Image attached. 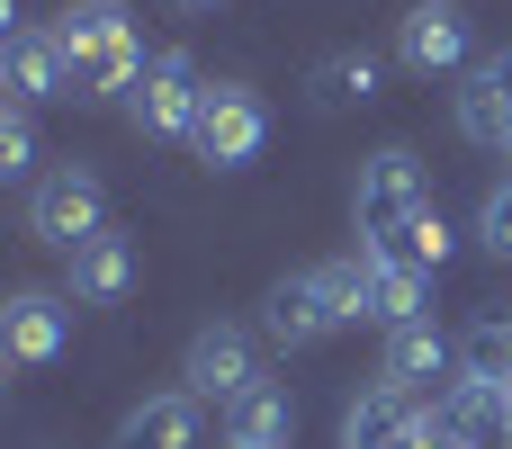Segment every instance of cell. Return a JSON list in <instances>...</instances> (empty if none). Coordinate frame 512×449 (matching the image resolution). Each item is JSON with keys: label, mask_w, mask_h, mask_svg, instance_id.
<instances>
[{"label": "cell", "mask_w": 512, "mask_h": 449, "mask_svg": "<svg viewBox=\"0 0 512 449\" xmlns=\"http://www.w3.org/2000/svg\"><path fill=\"white\" fill-rule=\"evenodd\" d=\"M54 45L72 63V99H90V108L99 99H135V81L153 72L126 0H72V9H54Z\"/></svg>", "instance_id": "obj_1"}, {"label": "cell", "mask_w": 512, "mask_h": 449, "mask_svg": "<svg viewBox=\"0 0 512 449\" xmlns=\"http://www.w3.org/2000/svg\"><path fill=\"white\" fill-rule=\"evenodd\" d=\"M414 216H432V180L405 144H378L351 180V225H360V252H387Z\"/></svg>", "instance_id": "obj_2"}, {"label": "cell", "mask_w": 512, "mask_h": 449, "mask_svg": "<svg viewBox=\"0 0 512 449\" xmlns=\"http://www.w3.org/2000/svg\"><path fill=\"white\" fill-rule=\"evenodd\" d=\"M27 234L45 243V252H81L90 234H108V189H99V171H81V162H63V171H45L36 189H27Z\"/></svg>", "instance_id": "obj_3"}, {"label": "cell", "mask_w": 512, "mask_h": 449, "mask_svg": "<svg viewBox=\"0 0 512 449\" xmlns=\"http://www.w3.org/2000/svg\"><path fill=\"white\" fill-rule=\"evenodd\" d=\"M261 144H270L261 90H252V81H207V108H198V126H189V153H198L207 171H243V162H261Z\"/></svg>", "instance_id": "obj_4"}, {"label": "cell", "mask_w": 512, "mask_h": 449, "mask_svg": "<svg viewBox=\"0 0 512 449\" xmlns=\"http://www.w3.org/2000/svg\"><path fill=\"white\" fill-rule=\"evenodd\" d=\"M198 108H207V72H198L180 45H171V54H153V72H144V81H135V99H126L135 135H153V144H189Z\"/></svg>", "instance_id": "obj_5"}, {"label": "cell", "mask_w": 512, "mask_h": 449, "mask_svg": "<svg viewBox=\"0 0 512 449\" xmlns=\"http://www.w3.org/2000/svg\"><path fill=\"white\" fill-rule=\"evenodd\" d=\"M180 387L207 396V405L252 396V387H261V351H252V333H243V324H198V333H189V360H180Z\"/></svg>", "instance_id": "obj_6"}, {"label": "cell", "mask_w": 512, "mask_h": 449, "mask_svg": "<svg viewBox=\"0 0 512 449\" xmlns=\"http://www.w3.org/2000/svg\"><path fill=\"white\" fill-rule=\"evenodd\" d=\"M378 378H387V387H405V396H441V387L459 378V333H441L432 315H405V324H387Z\"/></svg>", "instance_id": "obj_7"}, {"label": "cell", "mask_w": 512, "mask_h": 449, "mask_svg": "<svg viewBox=\"0 0 512 449\" xmlns=\"http://www.w3.org/2000/svg\"><path fill=\"white\" fill-rule=\"evenodd\" d=\"M396 63L405 72H468L477 54H468V9L459 0H414L405 18H396Z\"/></svg>", "instance_id": "obj_8"}, {"label": "cell", "mask_w": 512, "mask_h": 449, "mask_svg": "<svg viewBox=\"0 0 512 449\" xmlns=\"http://www.w3.org/2000/svg\"><path fill=\"white\" fill-rule=\"evenodd\" d=\"M0 342L18 369H54L72 351V288H18L9 315H0Z\"/></svg>", "instance_id": "obj_9"}, {"label": "cell", "mask_w": 512, "mask_h": 449, "mask_svg": "<svg viewBox=\"0 0 512 449\" xmlns=\"http://www.w3.org/2000/svg\"><path fill=\"white\" fill-rule=\"evenodd\" d=\"M450 117H459V135H468L477 153H504V144H512V45H504V54H477V63L459 72Z\"/></svg>", "instance_id": "obj_10"}, {"label": "cell", "mask_w": 512, "mask_h": 449, "mask_svg": "<svg viewBox=\"0 0 512 449\" xmlns=\"http://www.w3.org/2000/svg\"><path fill=\"white\" fill-rule=\"evenodd\" d=\"M423 414H432V396H405V387H360L351 405H342V449H414L423 441Z\"/></svg>", "instance_id": "obj_11"}, {"label": "cell", "mask_w": 512, "mask_h": 449, "mask_svg": "<svg viewBox=\"0 0 512 449\" xmlns=\"http://www.w3.org/2000/svg\"><path fill=\"white\" fill-rule=\"evenodd\" d=\"M261 333H270L279 351H315L324 333H342V315H333V297H324L315 270H288V279H270V297H261Z\"/></svg>", "instance_id": "obj_12"}, {"label": "cell", "mask_w": 512, "mask_h": 449, "mask_svg": "<svg viewBox=\"0 0 512 449\" xmlns=\"http://www.w3.org/2000/svg\"><path fill=\"white\" fill-rule=\"evenodd\" d=\"M198 432H207V396L162 387V396H144V405L108 432V449H198Z\"/></svg>", "instance_id": "obj_13"}, {"label": "cell", "mask_w": 512, "mask_h": 449, "mask_svg": "<svg viewBox=\"0 0 512 449\" xmlns=\"http://www.w3.org/2000/svg\"><path fill=\"white\" fill-rule=\"evenodd\" d=\"M0 72H9V99H27V108L72 99V63H63L54 27H18V36L0 45Z\"/></svg>", "instance_id": "obj_14"}, {"label": "cell", "mask_w": 512, "mask_h": 449, "mask_svg": "<svg viewBox=\"0 0 512 449\" xmlns=\"http://www.w3.org/2000/svg\"><path fill=\"white\" fill-rule=\"evenodd\" d=\"M63 270H72V306H117V297L135 288V243L108 225V234H90Z\"/></svg>", "instance_id": "obj_15"}, {"label": "cell", "mask_w": 512, "mask_h": 449, "mask_svg": "<svg viewBox=\"0 0 512 449\" xmlns=\"http://www.w3.org/2000/svg\"><path fill=\"white\" fill-rule=\"evenodd\" d=\"M288 432H297V396L279 378H261L252 396L225 405V449H288Z\"/></svg>", "instance_id": "obj_16"}, {"label": "cell", "mask_w": 512, "mask_h": 449, "mask_svg": "<svg viewBox=\"0 0 512 449\" xmlns=\"http://www.w3.org/2000/svg\"><path fill=\"white\" fill-rule=\"evenodd\" d=\"M378 99V54H360V45H342V54H324L315 72H306V108L315 117H351V108H369Z\"/></svg>", "instance_id": "obj_17"}, {"label": "cell", "mask_w": 512, "mask_h": 449, "mask_svg": "<svg viewBox=\"0 0 512 449\" xmlns=\"http://www.w3.org/2000/svg\"><path fill=\"white\" fill-rule=\"evenodd\" d=\"M459 378L512 387V315H477V324L459 333Z\"/></svg>", "instance_id": "obj_18"}, {"label": "cell", "mask_w": 512, "mask_h": 449, "mask_svg": "<svg viewBox=\"0 0 512 449\" xmlns=\"http://www.w3.org/2000/svg\"><path fill=\"white\" fill-rule=\"evenodd\" d=\"M315 279H324V297H333V315H342V324H369V288H378V261H369V252L315 261Z\"/></svg>", "instance_id": "obj_19"}, {"label": "cell", "mask_w": 512, "mask_h": 449, "mask_svg": "<svg viewBox=\"0 0 512 449\" xmlns=\"http://www.w3.org/2000/svg\"><path fill=\"white\" fill-rule=\"evenodd\" d=\"M0 180H27V189L45 180V171H36V108H27V99L0 108Z\"/></svg>", "instance_id": "obj_20"}, {"label": "cell", "mask_w": 512, "mask_h": 449, "mask_svg": "<svg viewBox=\"0 0 512 449\" xmlns=\"http://www.w3.org/2000/svg\"><path fill=\"white\" fill-rule=\"evenodd\" d=\"M477 252H486V261H512V171L477 198Z\"/></svg>", "instance_id": "obj_21"}, {"label": "cell", "mask_w": 512, "mask_h": 449, "mask_svg": "<svg viewBox=\"0 0 512 449\" xmlns=\"http://www.w3.org/2000/svg\"><path fill=\"white\" fill-rule=\"evenodd\" d=\"M171 9H180V18H216L225 0H171Z\"/></svg>", "instance_id": "obj_22"}, {"label": "cell", "mask_w": 512, "mask_h": 449, "mask_svg": "<svg viewBox=\"0 0 512 449\" xmlns=\"http://www.w3.org/2000/svg\"><path fill=\"white\" fill-rule=\"evenodd\" d=\"M504 162H512V144H504Z\"/></svg>", "instance_id": "obj_23"}]
</instances>
